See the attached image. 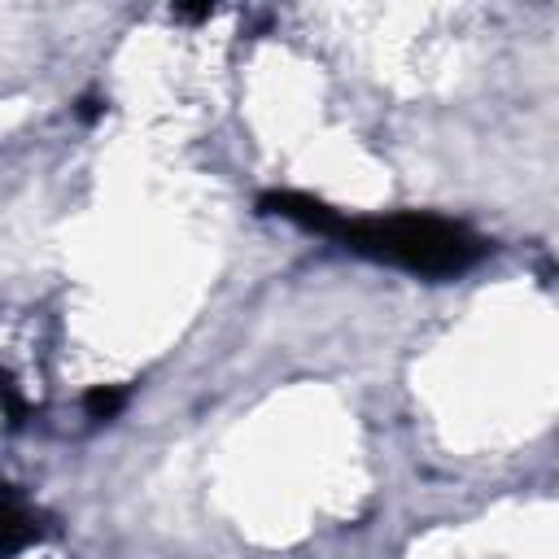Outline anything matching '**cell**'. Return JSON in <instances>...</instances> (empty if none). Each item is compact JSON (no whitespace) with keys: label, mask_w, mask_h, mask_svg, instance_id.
Listing matches in <instances>:
<instances>
[{"label":"cell","mask_w":559,"mask_h":559,"mask_svg":"<svg viewBox=\"0 0 559 559\" xmlns=\"http://www.w3.org/2000/svg\"><path fill=\"white\" fill-rule=\"evenodd\" d=\"M4 419H9V428H22L26 424V402H22L13 376H4Z\"/></svg>","instance_id":"obj_4"},{"label":"cell","mask_w":559,"mask_h":559,"mask_svg":"<svg viewBox=\"0 0 559 559\" xmlns=\"http://www.w3.org/2000/svg\"><path fill=\"white\" fill-rule=\"evenodd\" d=\"M122 402H127V389H122V384H96V389H87L83 411H87L92 419H114V415L122 411Z\"/></svg>","instance_id":"obj_3"},{"label":"cell","mask_w":559,"mask_h":559,"mask_svg":"<svg viewBox=\"0 0 559 559\" xmlns=\"http://www.w3.org/2000/svg\"><path fill=\"white\" fill-rule=\"evenodd\" d=\"M258 210L262 214H280V218H288V223H297L306 231H319V236L362 253V258L402 266V271L424 275V280L463 275L489 249L463 223L441 218V214H419V210L349 218L345 210H332V205H323L319 197H306V192H266L258 201Z\"/></svg>","instance_id":"obj_1"},{"label":"cell","mask_w":559,"mask_h":559,"mask_svg":"<svg viewBox=\"0 0 559 559\" xmlns=\"http://www.w3.org/2000/svg\"><path fill=\"white\" fill-rule=\"evenodd\" d=\"M100 114H105V100H100V96H83V100H79V118H83V122H96Z\"/></svg>","instance_id":"obj_5"},{"label":"cell","mask_w":559,"mask_h":559,"mask_svg":"<svg viewBox=\"0 0 559 559\" xmlns=\"http://www.w3.org/2000/svg\"><path fill=\"white\" fill-rule=\"evenodd\" d=\"M214 9L210 4H197V9H175V17H183V22H201V17H210Z\"/></svg>","instance_id":"obj_6"},{"label":"cell","mask_w":559,"mask_h":559,"mask_svg":"<svg viewBox=\"0 0 559 559\" xmlns=\"http://www.w3.org/2000/svg\"><path fill=\"white\" fill-rule=\"evenodd\" d=\"M0 533H4V559H13L22 546L44 537V515L35 507H26V498L17 489H9L4 493V524H0Z\"/></svg>","instance_id":"obj_2"}]
</instances>
